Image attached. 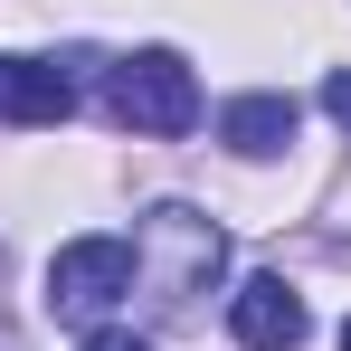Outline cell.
Wrapping results in <instances>:
<instances>
[{"instance_id": "1", "label": "cell", "mask_w": 351, "mask_h": 351, "mask_svg": "<svg viewBox=\"0 0 351 351\" xmlns=\"http://www.w3.org/2000/svg\"><path fill=\"white\" fill-rule=\"evenodd\" d=\"M133 294V237H66L48 256V313L58 323H105Z\"/></svg>"}, {"instance_id": "2", "label": "cell", "mask_w": 351, "mask_h": 351, "mask_svg": "<svg viewBox=\"0 0 351 351\" xmlns=\"http://www.w3.org/2000/svg\"><path fill=\"white\" fill-rule=\"evenodd\" d=\"M114 114L133 123V133H190L199 123V76H190V58L180 48H133V58L114 66Z\"/></svg>"}, {"instance_id": "3", "label": "cell", "mask_w": 351, "mask_h": 351, "mask_svg": "<svg viewBox=\"0 0 351 351\" xmlns=\"http://www.w3.org/2000/svg\"><path fill=\"white\" fill-rule=\"evenodd\" d=\"M143 247H162V304H190V294L219 285V266H228V237L209 228L199 209H180V199H162L152 219H143Z\"/></svg>"}, {"instance_id": "4", "label": "cell", "mask_w": 351, "mask_h": 351, "mask_svg": "<svg viewBox=\"0 0 351 351\" xmlns=\"http://www.w3.org/2000/svg\"><path fill=\"white\" fill-rule=\"evenodd\" d=\"M228 332L247 351H294L313 332V313H304V294H294L285 276H247V285L228 294Z\"/></svg>"}, {"instance_id": "5", "label": "cell", "mask_w": 351, "mask_h": 351, "mask_svg": "<svg viewBox=\"0 0 351 351\" xmlns=\"http://www.w3.org/2000/svg\"><path fill=\"white\" fill-rule=\"evenodd\" d=\"M76 114V76L58 58H0V123H66Z\"/></svg>"}, {"instance_id": "6", "label": "cell", "mask_w": 351, "mask_h": 351, "mask_svg": "<svg viewBox=\"0 0 351 351\" xmlns=\"http://www.w3.org/2000/svg\"><path fill=\"white\" fill-rule=\"evenodd\" d=\"M219 143L247 152V162L285 152L294 143V95H237V105H219Z\"/></svg>"}, {"instance_id": "7", "label": "cell", "mask_w": 351, "mask_h": 351, "mask_svg": "<svg viewBox=\"0 0 351 351\" xmlns=\"http://www.w3.org/2000/svg\"><path fill=\"white\" fill-rule=\"evenodd\" d=\"M323 114H332V123L351 133V76H323Z\"/></svg>"}, {"instance_id": "8", "label": "cell", "mask_w": 351, "mask_h": 351, "mask_svg": "<svg viewBox=\"0 0 351 351\" xmlns=\"http://www.w3.org/2000/svg\"><path fill=\"white\" fill-rule=\"evenodd\" d=\"M86 351H152L143 332H86Z\"/></svg>"}, {"instance_id": "9", "label": "cell", "mask_w": 351, "mask_h": 351, "mask_svg": "<svg viewBox=\"0 0 351 351\" xmlns=\"http://www.w3.org/2000/svg\"><path fill=\"white\" fill-rule=\"evenodd\" d=\"M342 351H351V323H342Z\"/></svg>"}]
</instances>
